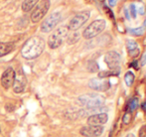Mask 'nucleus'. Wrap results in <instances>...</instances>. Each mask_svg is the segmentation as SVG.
<instances>
[{
    "instance_id": "13",
    "label": "nucleus",
    "mask_w": 146,
    "mask_h": 137,
    "mask_svg": "<svg viewBox=\"0 0 146 137\" xmlns=\"http://www.w3.org/2000/svg\"><path fill=\"white\" fill-rule=\"evenodd\" d=\"M108 116L106 112L92 114V115H90L88 118V125L102 126V124H106L108 122Z\"/></svg>"
},
{
    "instance_id": "21",
    "label": "nucleus",
    "mask_w": 146,
    "mask_h": 137,
    "mask_svg": "<svg viewBox=\"0 0 146 137\" xmlns=\"http://www.w3.org/2000/svg\"><path fill=\"white\" fill-rule=\"evenodd\" d=\"M131 120H132V112L130 111H125L124 115H123L122 117V122L124 124H129L131 122Z\"/></svg>"
},
{
    "instance_id": "19",
    "label": "nucleus",
    "mask_w": 146,
    "mask_h": 137,
    "mask_svg": "<svg viewBox=\"0 0 146 137\" xmlns=\"http://www.w3.org/2000/svg\"><path fill=\"white\" fill-rule=\"evenodd\" d=\"M137 105H138V101H137V99H132L128 103H127L126 110L127 111L133 112L135 110V108L137 107Z\"/></svg>"
},
{
    "instance_id": "10",
    "label": "nucleus",
    "mask_w": 146,
    "mask_h": 137,
    "mask_svg": "<svg viewBox=\"0 0 146 137\" xmlns=\"http://www.w3.org/2000/svg\"><path fill=\"white\" fill-rule=\"evenodd\" d=\"M88 87L96 91H106L110 89V83L104 79H92L88 81Z\"/></svg>"
},
{
    "instance_id": "4",
    "label": "nucleus",
    "mask_w": 146,
    "mask_h": 137,
    "mask_svg": "<svg viewBox=\"0 0 146 137\" xmlns=\"http://www.w3.org/2000/svg\"><path fill=\"white\" fill-rule=\"evenodd\" d=\"M106 23L104 19H98L94 21L85 29V31L83 33L84 38L87 39V40H90V39L96 37L104 31V28H106Z\"/></svg>"
},
{
    "instance_id": "2",
    "label": "nucleus",
    "mask_w": 146,
    "mask_h": 137,
    "mask_svg": "<svg viewBox=\"0 0 146 137\" xmlns=\"http://www.w3.org/2000/svg\"><path fill=\"white\" fill-rule=\"evenodd\" d=\"M78 101L81 105L86 106L87 108H98L102 107L104 105L106 99L96 93H87V95H81L78 99Z\"/></svg>"
},
{
    "instance_id": "18",
    "label": "nucleus",
    "mask_w": 146,
    "mask_h": 137,
    "mask_svg": "<svg viewBox=\"0 0 146 137\" xmlns=\"http://www.w3.org/2000/svg\"><path fill=\"white\" fill-rule=\"evenodd\" d=\"M134 73H132V71H127L126 73H125L124 75V81L125 83H126L127 87H131L133 83V81H134Z\"/></svg>"
},
{
    "instance_id": "26",
    "label": "nucleus",
    "mask_w": 146,
    "mask_h": 137,
    "mask_svg": "<svg viewBox=\"0 0 146 137\" xmlns=\"http://www.w3.org/2000/svg\"><path fill=\"white\" fill-rule=\"evenodd\" d=\"M116 1L117 0H108V3H110V6H114L116 4Z\"/></svg>"
},
{
    "instance_id": "20",
    "label": "nucleus",
    "mask_w": 146,
    "mask_h": 137,
    "mask_svg": "<svg viewBox=\"0 0 146 137\" xmlns=\"http://www.w3.org/2000/svg\"><path fill=\"white\" fill-rule=\"evenodd\" d=\"M145 33V27H139L130 30V34L133 36H142Z\"/></svg>"
},
{
    "instance_id": "25",
    "label": "nucleus",
    "mask_w": 146,
    "mask_h": 137,
    "mask_svg": "<svg viewBox=\"0 0 146 137\" xmlns=\"http://www.w3.org/2000/svg\"><path fill=\"white\" fill-rule=\"evenodd\" d=\"M104 12L106 13V15L110 16V17L111 18V19H113V18H114V17H113V13L111 12V10H110V8L108 7V6H104Z\"/></svg>"
},
{
    "instance_id": "24",
    "label": "nucleus",
    "mask_w": 146,
    "mask_h": 137,
    "mask_svg": "<svg viewBox=\"0 0 146 137\" xmlns=\"http://www.w3.org/2000/svg\"><path fill=\"white\" fill-rule=\"evenodd\" d=\"M138 137H146V124H144V125L139 129Z\"/></svg>"
},
{
    "instance_id": "6",
    "label": "nucleus",
    "mask_w": 146,
    "mask_h": 137,
    "mask_svg": "<svg viewBox=\"0 0 146 137\" xmlns=\"http://www.w3.org/2000/svg\"><path fill=\"white\" fill-rule=\"evenodd\" d=\"M61 19H62V14L60 12H54V13H52L41 24V31L43 33H49V32H51L58 25V23L61 21Z\"/></svg>"
},
{
    "instance_id": "3",
    "label": "nucleus",
    "mask_w": 146,
    "mask_h": 137,
    "mask_svg": "<svg viewBox=\"0 0 146 137\" xmlns=\"http://www.w3.org/2000/svg\"><path fill=\"white\" fill-rule=\"evenodd\" d=\"M69 34V27L68 26H61L54 33L51 34L49 37L48 44L51 49H57L64 43L65 39Z\"/></svg>"
},
{
    "instance_id": "11",
    "label": "nucleus",
    "mask_w": 146,
    "mask_h": 137,
    "mask_svg": "<svg viewBox=\"0 0 146 137\" xmlns=\"http://www.w3.org/2000/svg\"><path fill=\"white\" fill-rule=\"evenodd\" d=\"M81 134L86 137H98L100 136L104 132L102 126H94V125H88L81 129Z\"/></svg>"
},
{
    "instance_id": "1",
    "label": "nucleus",
    "mask_w": 146,
    "mask_h": 137,
    "mask_svg": "<svg viewBox=\"0 0 146 137\" xmlns=\"http://www.w3.org/2000/svg\"><path fill=\"white\" fill-rule=\"evenodd\" d=\"M45 49V41L39 36H34L28 39L21 50L23 58L27 60H33L40 56Z\"/></svg>"
},
{
    "instance_id": "9",
    "label": "nucleus",
    "mask_w": 146,
    "mask_h": 137,
    "mask_svg": "<svg viewBox=\"0 0 146 137\" xmlns=\"http://www.w3.org/2000/svg\"><path fill=\"white\" fill-rule=\"evenodd\" d=\"M104 62L110 69H119L120 55L115 51H110V52L106 53L104 56Z\"/></svg>"
},
{
    "instance_id": "16",
    "label": "nucleus",
    "mask_w": 146,
    "mask_h": 137,
    "mask_svg": "<svg viewBox=\"0 0 146 137\" xmlns=\"http://www.w3.org/2000/svg\"><path fill=\"white\" fill-rule=\"evenodd\" d=\"M39 0H24L22 3V10L24 12H29L30 10L33 9V7L36 6Z\"/></svg>"
},
{
    "instance_id": "12",
    "label": "nucleus",
    "mask_w": 146,
    "mask_h": 137,
    "mask_svg": "<svg viewBox=\"0 0 146 137\" xmlns=\"http://www.w3.org/2000/svg\"><path fill=\"white\" fill-rule=\"evenodd\" d=\"M15 79V71L12 68H8L1 77V85L4 89H9L13 85Z\"/></svg>"
},
{
    "instance_id": "15",
    "label": "nucleus",
    "mask_w": 146,
    "mask_h": 137,
    "mask_svg": "<svg viewBox=\"0 0 146 137\" xmlns=\"http://www.w3.org/2000/svg\"><path fill=\"white\" fill-rule=\"evenodd\" d=\"M15 49V44L12 42L8 43H0V57H3L5 55L11 53Z\"/></svg>"
},
{
    "instance_id": "27",
    "label": "nucleus",
    "mask_w": 146,
    "mask_h": 137,
    "mask_svg": "<svg viewBox=\"0 0 146 137\" xmlns=\"http://www.w3.org/2000/svg\"><path fill=\"white\" fill-rule=\"evenodd\" d=\"M125 137H135L134 135H133V134L132 133H129V134H127V135L126 136H125Z\"/></svg>"
},
{
    "instance_id": "23",
    "label": "nucleus",
    "mask_w": 146,
    "mask_h": 137,
    "mask_svg": "<svg viewBox=\"0 0 146 137\" xmlns=\"http://www.w3.org/2000/svg\"><path fill=\"white\" fill-rule=\"evenodd\" d=\"M129 10H130V14L132 18H136V7H135L134 4H131L129 6Z\"/></svg>"
},
{
    "instance_id": "22",
    "label": "nucleus",
    "mask_w": 146,
    "mask_h": 137,
    "mask_svg": "<svg viewBox=\"0 0 146 137\" xmlns=\"http://www.w3.org/2000/svg\"><path fill=\"white\" fill-rule=\"evenodd\" d=\"M78 40H79V34L74 33L72 36L69 37V39H68V43H69V44H74V43H76Z\"/></svg>"
},
{
    "instance_id": "5",
    "label": "nucleus",
    "mask_w": 146,
    "mask_h": 137,
    "mask_svg": "<svg viewBox=\"0 0 146 137\" xmlns=\"http://www.w3.org/2000/svg\"><path fill=\"white\" fill-rule=\"evenodd\" d=\"M51 2L50 0H41L36 7L33 9L32 14H31V21L33 23H37L39 22L48 12L49 8H50Z\"/></svg>"
},
{
    "instance_id": "8",
    "label": "nucleus",
    "mask_w": 146,
    "mask_h": 137,
    "mask_svg": "<svg viewBox=\"0 0 146 137\" xmlns=\"http://www.w3.org/2000/svg\"><path fill=\"white\" fill-rule=\"evenodd\" d=\"M26 85H27V79L24 75L22 69H19L15 73V79H14V83H13V89L15 93H20L25 89Z\"/></svg>"
},
{
    "instance_id": "28",
    "label": "nucleus",
    "mask_w": 146,
    "mask_h": 137,
    "mask_svg": "<svg viewBox=\"0 0 146 137\" xmlns=\"http://www.w3.org/2000/svg\"><path fill=\"white\" fill-rule=\"evenodd\" d=\"M0 132H1V130H0Z\"/></svg>"
},
{
    "instance_id": "17",
    "label": "nucleus",
    "mask_w": 146,
    "mask_h": 137,
    "mask_svg": "<svg viewBox=\"0 0 146 137\" xmlns=\"http://www.w3.org/2000/svg\"><path fill=\"white\" fill-rule=\"evenodd\" d=\"M119 75V69H111L110 71H100L98 73V77L100 79H106L108 77H110V75Z\"/></svg>"
},
{
    "instance_id": "14",
    "label": "nucleus",
    "mask_w": 146,
    "mask_h": 137,
    "mask_svg": "<svg viewBox=\"0 0 146 137\" xmlns=\"http://www.w3.org/2000/svg\"><path fill=\"white\" fill-rule=\"evenodd\" d=\"M126 49H127V52H128L129 57H131V58H136L140 54V49L138 47V44L133 40L127 41Z\"/></svg>"
},
{
    "instance_id": "7",
    "label": "nucleus",
    "mask_w": 146,
    "mask_h": 137,
    "mask_svg": "<svg viewBox=\"0 0 146 137\" xmlns=\"http://www.w3.org/2000/svg\"><path fill=\"white\" fill-rule=\"evenodd\" d=\"M90 16V11H82L80 13H78L75 17L72 18V20L69 23V30L72 31H76V30L80 29L84 24L88 20Z\"/></svg>"
}]
</instances>
